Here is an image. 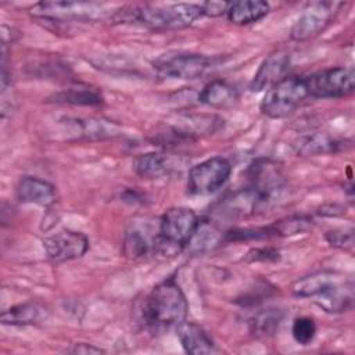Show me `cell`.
<instances>
[{"label":"cell","mask_w":355,"mask_h":355,"mask_svg":"<svg viewBox=\"0 0 355 355\" xmlns=\"http://www.w3.org/2000/svg\"><path fill=\"white\" fill-rule=\"evenodd\" d=\"M187 300L173 279L158 283L144 300L143 318L154 330L176 327L186 320Z\"/></svg>","instance_id":"obj_1"},{"label":"cell","mask_w":355,"mask_h":355,"mask_svg":"<svg viewBox=\"0 0 355 355\" xmlns=\"http://www.w3.org/2000/svg\"><path fill=\"white\" fill-rule=\"evenodd\" d=\"M47 257L55 262L72 261L83 257L89 250V239L75 230H60L43 240Z\"/></svg>","instance_id":"obj_12"},{"label":"cell","mask_w":355,"mask_h":355,"mask_svg":"<svg viewBox=\"0 0 355 355\" xmlns=\"http://www.w3.org/2000/svg\"><path fill=\"white\" fill-rule=\"evenodd\" d=\"M198 223V216L193 209L186 207L169 208L161 216L155 250L162 255H176L187 247Z\"/></svg>","instance_id":"obj_3"},{"label":"cell","mask_w":355,"mask_h":355,"mask_svg":"<svg viewBox=\"0 0 355 355\" xmlns=\"http://www.w3.org/2000/svg\"><path fill=\"white\" fill-rule=\"evenodd\" d=\"M308 96L313 98H341L354 92L355 71L351 67H331L305 78Z\"/></svg>","instance_id":"obj_6"},{"label":"cell","mask_w":355,"mask_h":355,"mask_svg":"<svg viewBox=\"0 0 355 355\" xmlns=\"http://www.w3.org/2000/svg\"><path fill=\"white\" fill-rule=\"evenodd\" d=\"M147 241L146 239L137 232V230H133V232H129L126 236H125V240H123V254L129 258H139L141 255H144L147 252Z\"/></svg>","instance_id":"obj_25"},{"label":"cell","mask_w":355,"mask_h":355,"mask_svg":"<svg viewBox=\"0 0 355 355\" xmlns=\"http://www.w3.org/2000/svg\"><path fill=\"white\" fill-rule=\"evenodd\" d=\"M229 3H222V1H208L201 4L202 10H204V15L208 17H218L222 14H226V8H227Z\"/></svg>","instance_id":"obj_28"},{"label":"cell","mask_w":355,"mask_h":355,"mask_svg":"<svg viewBox=\"0 0 355 355\" xmlns=\"http://www.w3.org/2000/svg\"><path fill=\"white\" fill-rule=\"evenodd\" d=\"M291 334H293V338L298 344H301V345L311 344L316 336L315 320L308 316L295 318L293 322V326H291Z\"/></svg>","instance_id":"obj_24"},{"label":"cell","mask_w":355,"mask_h":355,"mask_svg":"<svg viewBox=\"0 0 355 355\" xmlns=\"http://www.w3.org/2000/svg\"><path fill=\"white\" fill-rule=\"evenodd\" d=\"M223 240L218 225L214 220L200 222L190 241L187 243V248L194 254H202L205 251L214 250Z\"/></svg>","instance_id":"obj_20"},{"label":"cell","mask_w":355,"mask_h":355,"mask_svg":"<svg viewBox=\"0 0 355 355\" xmlns=\"http://www.w3.org/2000/svg\"><path fill=\"white\" fill-rule=\"evenodd\" d=\"M204 15L201 4L178 3L171 6L133 7L118 12L119 22H139L151 29H180Z\"/></svg>","instance_id":"obj_2"},{"label":"cell","mask_w":355,"mask_h":355,"mask_svg":"<svg viewBox=\"0 0 355 355\" xmlns=\"http://www.w3.org/2000/svg\"><path fill=\"white\" fill-rule=\"evenodd\" d=\"M71 352H73V354H100V352H104V351L100 349V348L87 345V344H76L75 348Z\"/></svg>","instance_id":"obj_29"},{"label":"cell","mask_w":355,"mask_h":355,"mask_svg":"<svg viewBox=\"0 0 355 355\" xmlns=\"http://www.w3.org/2000/svg\"><path fill=\"white\" fill-rule=\"evenodd\" d=\"M326 240L331 247L340 250H352L354 247V229L352 227H340L333 229L326 233Z\"/></svg>","instance_id":"obj_26"},{"label":"cell","mask_w":355,"mask_h":355,"mask_svg":"<svg viewBox=\"0 0 355 355\" xmlns=\"http://www.w3.org/2000/svg\"><path fill=\"white\" fill-rule=\"evenodd\" d=\"M284 319V311L280 308H266L258 311L248 320L250 331L257 337L273 336Z\"/></svg>","instance_id":"obj_21"},{"label":"cell","mask_w":355,"mask_h":355,"mask_svg":"<svg viewBox=\"0 0 355 355\" xmlns=\"http://www.w3.org/2000/svg\"><path fill=\"white\" fill-rule=\"evenodd\" d=\"M232 173L230 162L223 157H211L189 171L187 189L194 196H209L225 186Z\"/></svg>","instance_id":"obj_7"},{"label":"cell","mask_w":355,"mask_h":355,"mask_svg":"<svg viewBox=\"0 0 355 355\" xmlns=\"http://www.w3.org/2000/svg\"><path fill=\"white\" fill-rule=\"evenodd\" d=\"M340 6L341 3L334 1H319L311 4L294 22L290 31V37L295 42H304L316 36L330 24Z\"/></svg>","instance_id":"obj_10"},{"label":"cell","mask_w":355,"mask_h":355,"mask_svg":"<svg viewBox=\"0 0 355 355\" xmlns=\"http://www.w3.org/2000/svg\"><path fill=\"white\" fill-rule=\"evenodd\" d=\"M133 169L140 178L154 180L164 178L171 171V165L166 155L162 153L151 151L137 155L133 161Z\"/></svg>","instance_id":"obj_18"},{"label":"cell","mask_w":355,"mask_h":355,"mask_svg":"<svg viewBox=\"0 0 355 355\" xmlns=\"http://www.w3.org/2000/svg\"><path fill=\"white\" fill-rule=\"evenodd\" d=\"M237 90L225 80L208 83L198 94V101L209 107H229L237 101Z\"/></svg>","instance_id":"obj_19"},{"label":"cell","mask_w":355,"mask_h":355,"mask_svg":"<svg viewBox=\"0 0 355 355\" xmlns=\"http://www.w3.org/2000/svg\"><path fill=\"white\" fill-rule=\"evenodd\" d=\"M54 103L69 104V105H83V107H97L103 104L101 93L87 85L71 86L55 93L53 97Z\"/></svg>","instance_id":"obj_17"},{"label":"cell","mask_w":355,"mask_h":355,"mask_svg":"<svg viewBox=\"0 0 355 355\" xmlns=\"http://www.w3.org/2000/svg\"><path fill=\"white\" fill-rule=\"evenodd\" d=\"M290 68V55L286 53H276L268 55L258 71L255 72L252 80L248 85L250 92H261L263 89H269L279 80H282L286 72Z\"/></svg>","instance_id":"obj_14"},{"label":"cell","mask_w":355,"mask_h":355,"mask_svg":"<svg viewBox=\"0 0 355 355\" xmlns=\"http://www.w3.org/2000/svg\"><path fill=\"white\" fill-rule=\"evenodd\" d=\"M247 175V189L254 194L258 209L268 208L280 201L286 189V180L276 162L259 158L250 165Z\"/></svg>","instance_id":"obj_5"},{"label":"cell","mask_w":355,"mask_h":355,"mask_svg":"<svg viewBox=\"0 0 355 355\" xmlns=\"http://www.w3.org/2000/svg\"><path fill=\"white\" fill-rule=\"evenodd\" d=\"M312 301L327 313H343L352 306L354 283L334 273L312 297Z\"/></svg>","instance_id":"obj_11"},{"label":"cell","mask_w":355,"mask_h":355,"mask_svg":"<svg viewBox=\"0 0 355 355\" xmlns=\"http://www.w3.org/2000/svg\"><path fill=\"white\" fill-rule=\"evenodd\" d=\"M44 318V309L36 302H25L11 306L1 313V322L11 326L32 324Z\"/></svg>","instance_id":"obj_22"},{"label":"cell","mask_w":355,"mask_h":355,"mask_svg":"<svg viewBox=\"0 0 355 355\" xmlns=\"http://www.w3.org/2000/svg\"><path fill=\"white\" fill-rule=\"evenodd\" d=\"M176 337L184 349L190 355H205L219 354L220 349L216 347L208 333L194 322H182L176 327Z\"/></svg>","instance_id":"obj_13"},{"label":"cell","mask_w":355,"mask_h":355,"mask_svg":"<svg viewBox=\"0 0 355 355\" xmlns=\"http://www.w3.org/2000/svg\"><path fill=\"white\" fill-rule=\"evenodd\" d=\"M306 97L305 78L284 76L266 90L259 110L268 118L283 119L294 114Z\"/></svg>","instance_id":"obj_4"},{"label":"cell","mask_w":355,"mask_h":355,"mask_svg":"<svg viewBox=\"0 0 355 355\" xmlns=\"http://www.w3.org/2000/svg\"><path fill=\"white\" fill-rule=\"evenodd\" d=\"M17 198L25 204H35L39 207H50L55 202V187L39 178L24 176L18 180L15 189Z\"/></svg>","instance_id":"obj_15"},{"label":"cell","mask_w":355,"mask_h":355,"mask_svg":"<svg viewBox=\"0 0 355 355\" xmlns=\"http://www.w3.org/2000/svg\"><path fill=\"white\" fill-rule=\"evenodd\" d=\"M37 18L51 21H90L104 15L101 4L89 1H42L31 8Z\"/></svg>","instance_id":"obj_9"},{"label":"cell","mask_w":355,"mask_h":355,"mask_svg":"<svg viewBox=\"0 0 355 355\" xmlns=\"http://www.w3.org/2000/svg\"><path fill=\"white\" fill-rule=\"evenodd\" d=\"M269 10V4L262 0H239L227 4L226 17L234 25H248L266 17Z\"/></svg>","instance_id":"obj_16"},{"label":"cell","mask_w":355,"mask_h":355,"mask_svg":"<svg viewBox=\"0 0 355 355\" xmlns=\"http://www.w3.org/2000/svg\"><path fill=\"white\" fill-rule=\"evenodd\" d=\"M279 251L273 250V248H255L251 250L247 254V261L248 262H258V261H277L279 259Z\"/></svg>","instance_id":"obj_27"},{"label":"cell","mask_w":355,"mask_h":355,"mask_svg":"<svg viewBox=\"0 0 355 355\" xmlns=\"http://www.w3.org/2000/svg\"><path fill=\"white\" fill-rule=\"evenodd\" d=\"M212 65V60L198 53H175L161 55L154 61L157 72L169 79L190 80L202 76Z\"/></svg>","instance_id":"obj_8"},{"label":"cell","mask_w":355,"mask_h":355,"mask_svg":"<svg viewBox=\"0 0 355 355\" xmlns=\"http://www.w3.org/2000/svg\"><path fill=\"white\" fill-rule=\"evenodd\" d=\"M338 147L340 143L326 133H313L301 137L294 144L297 154L301 155H319L326 153H334Z\"/></svg>","instance_id":"obj_23"}]
</instances>
